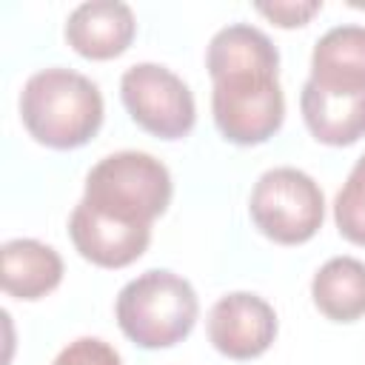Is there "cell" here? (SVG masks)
I'll return each instance as SVG.
<instances>
[{"instance_id": "1", "label": "cell", "mask_w": 365, "mask_h": 365, "mask_svg": "<svg viewBox=\"0 0 365 365\" xmlns=\"http://www.w3.org/2000/svg\"><path fill=\"white\" fill-rule=\"evenodd\" d=\"M205 68L214 80V123L228 143L259 145L279 131L285 120L279 51L265 31L248 23L220 29L208 43Z\"/></svg>"}, {"instance_id": "2", "label": "cell", "mask_w": 365, "mask_h": 365, "mask_svg": "<svg viewBox=\"0 0 365 365\" xmlns=\"http://www.w3.org/2000/svg\"><path fill=\"white\" fill-rule=\"evenodd\" d=\"M20 117L40 145L57 151L80 148L103 125V94L80 71L43 68L20 91Z\"/></svg>"}, {"instance_id": "3", "label": "cell", "mask_w": 365, "mask_h": 365, "mask_svg": "<svg viewBox=\"0 0 365 365\" xmlns=\"http://www.w3.org/2000/svg\"><path fill=\"white\" fill-rule=\"evenodd\" d=\"M171 191V174L157 157L145 151H117L88 171L80 202L114 222L151 228L168 208Z\"/></svg>"}, {"instance_id": "4", "label": "cell", "mask_w": 365, "mask_h": 365, "mask_svg": "<svg viewBox=\"0 0 365 365\" xmlns=\"http://www.w3.org/2000/svg\"><path fill=\"white\" fill-rule=\"evenodd\" d=\"M114 311L120 331L140 348H171L191 334L200 302L188 279L151 268L120 288Z\"/></svg>"}, {"instance_id": "5", "label": "cell", "mask_w": 365, "mask_h": 365, "mask_svg": "<svg viewBox=\"0 0 365 365\" xmlns=\"http://www.w3.org/2000/svg\"><path fill=\"white\" fill-rule=\"evenodd\" d=\"M248 211L268 240L279 245H299L322 228L325 200L305 171L279 165L254 182Z\"/></svg>"}, {"instance_id": "6", "label": "cell", "mask_w": 365, "mask_h": 365, "mask_svg": "<svg viewBox=\"0 0 365 365\" xmlns=\"http://www.w3.org/2000/svg\"><path fill=\"white\" fill-rule=\"evenodd\" d=\"M120 97L131 120L160 140H180L194 128L197 106L191 88L160 63L125 68L120 77Z\"/></svg>"}, {"instance_id": "7", "label": "cell", "mask_w": 365, "mask_h": 365, "mask_svg": "<svg viewBox=\"0 0 365 365\" xmlns=\"http://www.w3.org/2000/svg\"><path fill=\"white\" fill-rule=\"evenodd\" d=\"M274 336L277 314L251 291L220 297L208 314V339L228 359H254L271 348Z\"/></svg>"}, {"instance_id": "8", "label": "cell", "mask_w": 365, "mask_h": 365, "mask_svg": "<svg viewBox=\"0 0 365 365\" xmlns=\"http://www.w3.org/2000/svg\"><path fill=\"white\" fill-rule=\"evenodd\" d=\"M68 237L80 257L100 268H125L143 257L151 242V228L114 222L88 205L77 202L68 220Z\"/></svg>"}, {"instance_id": "9", "label": "cell", "mask_w": 365, "mask_h": 365, "mask_svg": "<svg viewBox=\"0 0 365 365\" xmlns=\"http://www.w3.org/2000/svg\"><path fill=\"white\" fill-rule=\"evenodd\" d=\"M134 31H137L134 11L120 0L80 3L66 20L68 46L88 60L120 57L131 46Z\"/></svg>"}, {"instance_id": "10", "label": "cell", "mask_w": 365, "mask_h": 365, "mask_svg": "<svg viewBox=\"0 0 365 365\" xmlns=\"http://www.w3.org/2000/svg\"><path fill=\"white\" fill-rule=\"evenodd\" d=\"M299 108L308 131L325 145H351L365 137V91H331L305 80Z\"/></svg>"}, {"instance_id": "11", "label": "cell", "mask_w": 365, "mask_h": 365, "mask_svg": "<svg viewBox=\"0 0 365 365\" xmlns=\"http://www.w3.org/2000/svg\"><path fill=\"white\" fill-rule=\"evenodd\" d=\"M331 91H365V26L328 29L311 54V77Z\"/></svg>"}, {"instance_id": "12", "label": "cell", "mask_w": 365, "mask_h": 365, "mask_svg": "<svg viewBox=\"0 0 365 365\" xmlns=\"http://www.w3.org/2000/svg\"><path fill=\"white\" fill-rule=\"evenodd\" d=\"M0 279L3 291L17 299H40L54 291L63 279L60 254L37 240H9L0 248Z\"/></svg>"}, {"instance_id": "13", "label": "cell", "mask_w": 365, "mask_h": 365, "mask_svg": "<svg viewBox=\"0 0 365 365\" xmlns=\"http://www.w3.org/2000/svg\"><path fill=\"white\" fill-rule=\"evenodd\" d=\"M311 297L319 314L334 322H354L365 314V262L354 257L328 259L311 282Z\"/></svg>"}, {"instance_id": "14", "label": "cell", "mask_w": 365, "mask_h": 365, "mask_svg": "<svg viewBox=\"0 0 365 365\" xmlns=\"http://www.w3.org/2000/svg\"><path fill=\"white\" fill-rule=\"evenodd\" d=\"M334 220L348 242L365 245V154L354 163L345 185L336 194Z\"/></svg>"}, {"instance_id": "15", "label": "cell", "mask_w": 365, "mask_h": 365, "mask_svg": "<svg viewBox=\"0 0 365 365\" xmlns=\"http://www.w3.org/2000/svg\"><path fill=\"white\" fill-rule=\"evenodd\" d=\"M51 365H123L120 354L97 336H80L74 342H68Z\"/></svg>"}, {"instance_id": "16", "label": "cell", "mask_w": 365, "mask_h": 365, "mask_svg": "<svg viewBox=\"0 0 365 365\" xmlns=\"http://www.w3.org/2000/svg\"><path fill=\"white\" fill-rule=\"evenodd\" d=\"M322 9L319 0H308V3H294V0H277V3H257V11L271 17L277 26L282 29H294V26H305L317 11Z\"/></svg>"}]
</instances>
